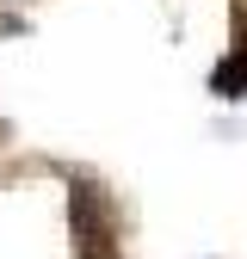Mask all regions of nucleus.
<instances>
[{
	"instance_id": "1",
	"label": "nucleus",
	"mask_w": 247,
	"mask_h": 259,
	"mask_svg": "<svg viewBox=\"0 0 247 259\" xmlns=\"http://www.w3.org/2000/svg\"><path fill=\"white\" fill-rule=\"evenodd\" d=\"M210 87H216V93H241V87H247V50H241V56H229L223 68L210 74Z\"/></svg>"
}]
</instances>
